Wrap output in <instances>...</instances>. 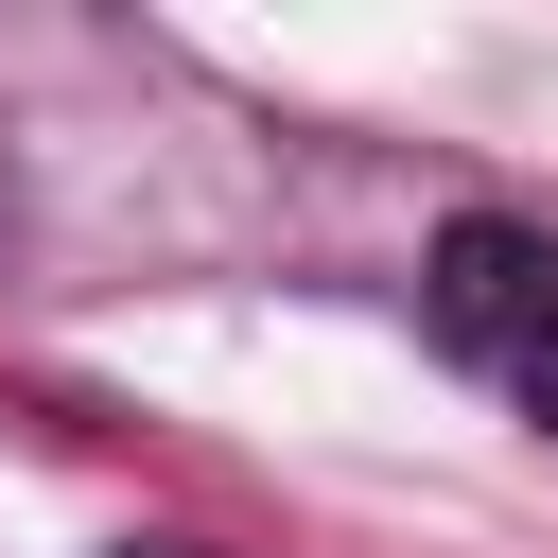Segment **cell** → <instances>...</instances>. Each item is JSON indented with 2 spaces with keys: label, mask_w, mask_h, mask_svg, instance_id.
<instances>
[{
  "label": "cell",
  "mask_w": 558,
  "mask_h": 558,
  "mask_svg": "<svg viewBox=\"0 0 558 558\" xmlns=\"http://www.w3.org/2000/svg\"><path fill=\"white\" fill-rule=\"evenodd\" d=\"M418 314H436V349H453L471 384H506V401L558 436V227H523V209H453L436 262H418Z\"/></svg>",
  "instance_id": "1"
}]
</instances>
